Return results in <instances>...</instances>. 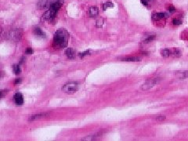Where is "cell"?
<instances>
[{
	"label": "cell",
	"mask_w": 188,
	"mask_h": 141,
	"mask_svg": "<svg viewBox=\"0 0 188 141\" xmlns=\"http://www.w3.org/2000/svg\"><path fill=\"white\" fill-rule=\"evenodd\" d=\"M69 33L65 29H58L53 35V44L55 48H65L67 46Z\"/></svg>",
	"instance_id": "1"
},
{
	"label": "cell",
	"mask_w": 188,
	"mask_h": 141,
	"mask_svg": "<svg viewBox=\"0 0 188 141\" xmlns=\"http://www.w3.org/2000/svg\"><path fill=\"white\" fill-rule=\"evenodd\" d=\"M62 5H63V3H62L61 0L51 4L50 6H49V9L43 13V20L47 21H51L53 19H55V17L57 14L58 11L60 10Z\"/></svg>",
	"instance_id": "2"
},
{
	"label": "cell",
	"mask_w": 188,
	"mask_h": 141,
	"mask_svg": "<svg viewBox=\"0 0 188 141\" xmlns=\"http://www.w3.org/2000/svg\"><path fill=\"white\" fill-rule=\"evenodd\" d=\"M78 89H79V84L77 82H69L63 86L62 91L67 94H73L77 92Z\"/></svg>",
	"instance_id": "3"
},
{
	"label": "cell",
	"mask_w": 188,
	"mask_h": 141,
	"mask_svg": "<svg viewBox=\"0 0 188 141\" xmlns=\"http://www.w3.org/2000/svg\"><path fill=\"white\" fill-rule=\"evenodd\" d=\"M161 81V78H153V79H149L147 80V82L143 84L141 87H140V89L143 90V91H146V90H149V89H152L155 85H157L158 83L160 82Z\"/></svg>",
	"instance_id": "4"
},
{
	"label": "cell",
	"mask_w": 188,
	"mask_h": 141,
	"mask_svg": "<svg viewBox=\"0 0 188 141\" xmlns=\"http://www.w3.org/2000/svg\"><path fill=\"white\" fill-rule=\"evenodd\" d=\"M60 0H40L39 3L37 4V7L38 9H45L46 7H49L51 4L54 3L55 2H57Z\"/></svg>",
	"instance_id": "5"
},
{
	"label": "cell",
	"mask_w": 188,
	"mask_h": 141,
	"mask_svg": "<svg viewBox=\"0 0 188 141\" xmlns=\"http://www.w3.org/2000/svg\"><path fill=\"white\" fill-rule=\"evenodd\" d=\"M13 100L17 106H21L24 104V96L21 92H17L13 96Z\"/></svg>",
	"instance_id": "6"
},
{
	"label": "cell",
	"mask_w": 188,
	"mask_h": 141,
	"mask_svg": "<svg viewBox=\"0 0 188 141\" xmlns=\"http://www.w3.org/2000/svg\"><path fill=\"white\" fill-rule=\"evenodd\" d=\"M49 116V113H39L37 114H34L29 118V121H35V120L42 119L43 118H46Z\"/></svg>",
	"instance_id": "7"
},
{
	"label": "cell",
	"mask_w": 188,
	"mask_h": 141,
	"mask_svg": "<svg viewBox=\"0 0 188 141\" xmlns=\"http://www.w3.org/2000/svg\"><path fill=\"white\" fill-rule=\"evenodd\" d=\"M98 13H99V9L97 8V6H91L89 9V14L91 17H96V16L98 15Z\"/></svg>",
	"instance_id": "8"
},
{
	"label": "cell",
	"mask_w": 188,
	"mask_h": 141,
	"mask_svg": "<svg viewBox=\"0 0 188 141\" xmlns=\"http://www.w3.org/2000/svg\"><path fill=\"white\" fill-rule=\"evenodd\" d=\"M65 55L67 56V58L74 59L75 57V51L72 48H69L65 50Z\"/></svg>",
	"instance_id": "9"
},
{
	"label": "cell",
	"mask_w": 188,
	"mask_h": 141,
	"mask_svg": "<svg viewBox=\"0 0 188 141\" xmlns=\"http://www.w3.org/2000/svg\"><path fill=\"white\" fill-rule=\"evenodd\" d=\"M141 59L140 57H125V58L121 59L122 61H126V62H137L140 61Z\"/></svg>",
	"instance_id": "10"
},
{
	"label": "cell",
	"mask_w": 188,
	"mask_h": 141,
	"mask_svg": "<svg viewBox=\"0 0 188 141\" xmlns=\"http://www.w3.org/2000/svg\"><path fill=\"white\" fill-rule=\"evenodd\" d=\"M166 17L167 14L165 13H156L155 14H153V19L155 20H161V19L165 18Z\"/></svg>",
	"instance_id": "11"
},
{
	"label": "cell",
	"mask_w": 188,
	"mask_h": 141,
	"mask_svg": "<svg viewBox=\"0 0 188 141\" xmlns=\"http://www.w3.org/2000/svg\"><path fill=\"white\" fill-rule=\"evenodd\" d=\"M34 34L37 35V36H40V37H46V34L43 31V30L40 28H35L34 30Z\"/></svg>",
	"instance_id": "12"
},
{
	"label": "cell",
	"mask_w": 188,
	"mask_h": 141,
	"mask_svg": "<svg viewBox=\"0 0 188 141\" xmlns=\"http://www.w3.org/2000/svg\"><path fill=\"white\" fill-rule=\"evenodd\" d=\"M161 53L162 57H169L170 55H172V50L169 49H164L163 50H161Z\"/></svg>",
	"instance_id": "13"
},
{
	"label": "cell",
	"mask_w": 188,
	"mask_h": 141,
	"mask_svg": "<svg viewBox=\"0 0 188 141\" xmlns=\"http://www.w3.org/2000/svg\"><path fill=\"white\" fill-rule=\"evenodd\" d=\"M13 72L15 74L18 75L19 74H21V69L20 68V65H14L13 66Z\"/></svg>",
	"instance_id": "14"
},
{
	"label": "cell",
	"mask_w": 188,
	"mask_h": 141,
	"mask_svg": "<svg viewBox=\"0 0 188 141\" xmlns=\"http://www.w3.org/2000/svg\"><path fill=\"white\" fill-rule=\"evenodd\" d=\"M177 77L179 78H188V70H185V71H182V72H180L179 74H176Z\"/></svg>",
	"instance_id": "15"
},
{
	"label": "cell",
	"mask_w": 188,
	"mask_h": 141,
	"mask_svg": "<svg viewBox=\"0 0 188 141\" xmlns=\"http://www.w3.org/2000/svg\"><path fill=\"white\" fill-rule=\"evenodd\" d=\"M114 7V4L111 2H107L103 5V10H106L108 8H112Z\"/></svg>",
	"instance_id": "16"
},
{
	"label": "cell",
	"mask_w": 188,
	"mask_h": 141,
	"mask_svg": "<svg viewBox=\"0 0 188 141\" xmlns=\"http://www.w3.org/2000/svg\"><path fill=\"white\" fill-rule=\"evenodd\" d=\"M172 54L174 55L175 57H180L181 55V52H180V50L178 49H175L172 50Z\"/></svg>",
	"instance_id": "17"
},
{
	"label": "cell",
	"mask_w": 188,
	"mask_h": 141,
	"mask_svg": "<svg viewBox=\"0 0 188 141\" xmlns=\"http://www.w3.org/2000/svg\"><path fill=\"white\" fill-rule=\"evenodd\" d=\"M103 25V19H99V20H97V22H96V26H97V28H102V26Z\"/></svg>",
	"instance_id": "18"
},
{
	"label": "cell",
	"mask_w": 188,
	"mask_h": 141,
	"mask_svg": "<svg viewBox=\"0 0 188 141\" xmlns=\"http://www.w3.org/2000/svg\"><path fill=\"white\" fill-rule=\"evenodd\" d=\"M173 24L174 25H179L182 24V21L179 20V19H177V18H174L173 20Z\"/></svg>",
	"instance_id": "19"
},
{
	"label": "cell",
	"mask_w": 188,
	"mask_h": 141,
	"mask_svg": "<svg viewBox=\"0 0 188 141\" xmlns=\"http://www.w3.org/2000/svg\"><path fill=\"white\" fill-rule=\"evenodd\" d=\"M155 39V35H152V36H148L145 40H144V43H151L152 40H154Z\"/></svg>",
	"instance_id": "20"
},
{
	"label": "cell",
	"mask_w": 188,
	"mask_h": 141,
	"mask_svg": "<svg viewBox=\"0 0 188 141\" xmlns=\"http://www.w3.org/2000/svg\"><path fill=\"white\" fill-rule=\"evenodd\" d=\"M79 55L80 57H82H82H86V56L89 55V50H86V51H85V52L80 53Z\"/></svg>",
	"instance_id": "21"
},
{
	"label": "cell",
	"mask_w": 188,
	"mask_h": 141,
	"mask_svg": "<svg viewBox=\"0 0 188 141\" xmlns=\"http://www.w3.org/2000/svg\"><path fill=\"white\" fill-rule=\"evenodd\" d=\"M96 140L95 136H89L87 137L82 139V140Z\"/></svg>",
	"instance_id": "22"
},
{
	"label": "cell",
	"mask_w": 188,
	"mask_h": 141,
	"mask_svg": "<svg viewBox=\"0 0 188 141\" xmlns=\"http://www.w3.org/2000/svg\"><path fill=\"white\" fill-rule=\"evenodd\" d=\"M167 9H168V10H169L170 13H173L175 10H176V8H175L173 6H169Z\"/></svg>",
	"instance_id": "23"
},
{
	"label": "cell",
	"mask_w": 188,
	"mask_h": 141,
	"mask_svg": "<svg viewBox=\"0 0 188 141\" xmlns=\"http://www.w3.org/2000/svg\"><path fill=\"white\" fill-rule=\"evenodd\" d=\"M165 116H158L157 118H156V120L157 121H160V122H161V121H164V120H165Z\"/></svg>",
	"instance_id": "24"
},
{
	"label": "cell",
	"mask_w": 188,
	"mask_h": 141,
	"mask_svg": "<svg viewBox=\"0 0 188 141\" xmlns=\"http://www.w3.org/2000/svg\"><path fill=\"white\" fill-rule=\"evenodd\" d=\"M25 53H26V54H32L33 53V49L31 48H27Z\"/></svg>",
	"instance_id": "25"
},
{
	"label": "cell",
	"mask_w": 188,
	"mask_h": 141,
	"mask_svg": "<svg viewBox=\"0 0 188 141\" xmlns=\"http://www.w3.org/2000/svg\"><path fill=\"white\" fill-rule=\"evenodd\" d=\"M151 0H141V3L144 6H147L148 5V3Z\"/></svg>",
	"instance_id": "26"
},
{
	"label": "cell",
	"mask_w": 188,
	"mask_h": 141,
	"mask_svg": "<svg viewBox=\"0 0 188 141\" xmlns=\"http://www.w3.org/2000/svg\"><path fill=\"white\" fill-rule=\"evenodd\" d=\"M21 82L22 78H17V79H15V81H14V84H15V85H17V84H20Z\"/></svg>",
	"instance_id": "27"
},
{
	"label": "cell",
	"mask_w": 188,
	"mask_h": 141,
	"mask_svg": "<svg viewBox=\"0 0 188 141\" xmlns=\"http://www.w3.org/2000/svg\"><path fill=\"white\" fill-rule=\"evenodd\" d=\"M5 76V74H4V72H3V71H1V72H0V78H3V77H4Z\"/></svg>",
	"instance_id": "28"
},
{
	"label": "cell",
	"mask_w": 188,
	"mask_h": 141,
	"mask_svg": "<svg viewBox=\"0 0 188 141\" xmlns=\"http://www.w3.org/2000/svg\"><path fill=\"white\" fill-rule=\"evenodd\" d=\"M3 96H4V94H3V91H0V99L3 97Z\"/></svg>",
	"instance_id": "29"
}]
</instances>
